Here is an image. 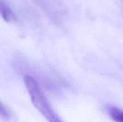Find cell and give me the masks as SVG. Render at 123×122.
Listing matches in <instances>:
<instances>
[{
	"instance_id": "6da1fadb",
	"label": "cell",
	"mask_w": 123,
	"mask_h": 122,
	"mask_svg": "<svg viewBox=\"0 0 123 122\" xmlns=\"http://www.w3.org/2000/svg\"><path fill=\"white\" fill-rule=\"evenodd\" d=\"M23 81L32 103L40 114L49 122H63L53 109L36 80L32 76L26 75Z\"/></svg>"
},
{
	"instance_id": "7a4b0ae2",
	"label": "cell",
	"mask_w": 123,
	"mask_h": 122,
	"mask_svg": "<svg viewBox=\"0 0 123 122\" xmlns=\"http://www.w3.org/2000/svg\"><path fill=\"white\" fill-rule=\"evenodd\" d=\"M0 16L6 22L16 20V16L5 0H0Z\"/></svg>"
},
{
	"instance_id": "277c9868",
	"label": "cell",
	"mask_w": 123,
	"mask_h": 122,
	"mask_svg": "<svg viewBox=\"0 0 123 122\" xmlns=\"http://www.w3.org/2000/svg\"><path fill=\"white\" fill-rule=\"evenodd\" d=\"M0 116L4 119H8L9 118V111L6 110L5 106L0 102Z\"/></svg>"
},
{
	"instance_id": "3957f363",
	"label": "cell",
	"mask_w": 123,
	"mask_h": 122,
	"mask_svg": "<svg viewBox=\"0 0 123 122\" xmlns=\"http://www.w3.org/2000/svg\"><path fill=\"white\" fill-rule=\"evenodd\" d=\"M108 114L115 122H123V111L117 107L111 106L108 109Z\"/></svg>"
}]
</instances>
